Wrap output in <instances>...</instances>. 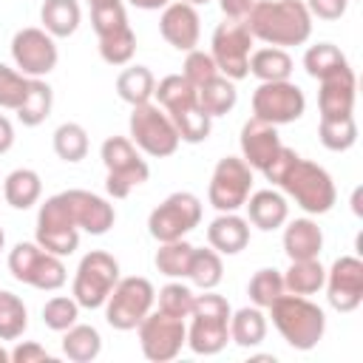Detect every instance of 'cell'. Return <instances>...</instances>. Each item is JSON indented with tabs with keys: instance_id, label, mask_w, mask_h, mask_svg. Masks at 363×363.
<instances>
[{
	"instance_id": "45",
	"label": "cell",
	"mask_w": 363,
	"mask_h": 363,
	"mask_svg": "<svg viewBox=\"0 0 363 363\" xmlns=\"http://www.w3.org/2000/svg\"><path fill=\"white\" fill-rule=\"evenodd\" d=\"M26 91H28V77L0 62V108L17 111L26 99Z\"/></svg>"
},
{
	"instance_id": "10",
	"label": "cell",
	"mask_w": 363,
	"mask_h": 363,
	"mask_svg": "<svg viewBox=\"0 0 363 363\" xmlns=\"http://www.w3.org/2000/svg\"><path fill=\"white\" fill-rule=\"evenodd\" d=\"M116 281H119V261L105 250H91L88 255H82L74 272L71 295L79 303V309H99L105 306Z\"/></svg>"
},
{
	"instance_id": "32",
	"label": "cell",
	"mask_w": 363,
	"mask_h": 363,
	"mask_svg": "<svg viewBox=\"0 0 363 363\" xmlns=\"http://www.w3.org/2000/svg\"><path fill=\"white\" fill-rule=\"evenodd\" d=\"M153 91H156V77H153V71L147 65H128L116 77V94L130 108L150 102L153 99Z\"/></svg>"
},
{
	"instance_id": "34",
	"label": "cell",
	"mask_w": 363,
	"mask_h": 363,
	"mask_svg": "<svg viewBox=\"0 0 363 363\" xmlns=\"http://www.w3.org/2000/svg\"><path fill=\"white\" fill-rule=\"evenodd\" d=\"M250 74L258 82H281L292 77V57L286 54V48H258L250 54Z\"/></svg>"
},
{
	"instance_id": "31",
	"label": "cell",
	"mask_w": 363,
	"mask_h": 363,
	"mask_svg": "<svg viewBox=\"0 0 363 363\" xmlns=\"http://www.w3.org/2000/svg\"><path fill=\"white\" fill-rule=\"evenodd\" d=\"M51 108H54V91H51V85H48L43 77H28L26 99H23V105L14 111L17 119H20L26 128H37V125H43V122L48 119Z\"/></svg>"
},
{
	"instance_id": "28",
	"label": "cell",
	"mask_w": 363,
	"mask_h": 363,
	"mask_svg": "<svg viewBox=\"0 0 363 363\" xmlns=\"http://www.w3.org/2000/svg\"><path fill=\"white\" fill-rule=\"evenodd\" d=\"M267 337V315L261 306H241L230 315V340L241 349L261 346Z\"/></svg>"
},
{
	"instance_id": "27",
	"label": "cell",
	"mask_w": 363,
	"mask_h": 363,
	"mask_svg": "<svg viewBox=\"0 0 363 363\" xmlns=\"http://www.w3.org/2000/svg\"><path fill=\"white\" fill-rule=\"evenodd\" d=\"M79 20H82L79 0H43L40 6V23L54 40L71 37L79 28Z\"/></svg>"
},
{
	"instance_id": "41",
	"label": "cell",
	"mask_w": 363,
	"mask_h": 363,
	"mask_svg": "<svg viewBox=\"0 0 363 363\" xmlns=\"http://www.w3.org/2000/svg\"><path fill=\"white\" fill-rule=\"evenodd\" d=\"M343 65H349V60H346V54H343L337 45H332V43L309 45L306 54H303V68H306V74H309L312 79H323L326 74H332V71H337V68H343Z\"/></svg>"
},
{
	"instance_id": "44",
	"label": "cell",
	"mask_w": 363,
	"mask_h": 363,
	"mask_svg": "<svg viewBox=\"0 0 363 363\" xmlns=\"http://www.w3.org/2000/svg\"><path fill=\"white\" fill-rule=\"evenodd\" d=\"M156 298H159V309H162V312H167V315H173V318H182V320L190 318V309H193V303H196L193 289L184 286L182 281L164 284Z\"/></svg>"
},
{
	"instance_id": "13",
	"label": "cell",
	"mask_w": 363,
	"mask_h": 363,
	"mask_svg": "<svg viewBox=\"0 0 363 363\" xmlns=\"http://www.w3.org/2000/svg\"><path fill=\"white\" fill-rule=\"evenodd\" d=\"M201 221V201L190 190L170 193L162 204H156L147 216V233L162 241H179L187 233H193Z\"/></svg>"
},
{
	"instance_id": "43",
	"label": "cell",
	"mask_w": 363,
	"mask_h": 363,
	"mask_svg": "<svg viewBox=\"0 0 363 363\" xmlns=\"http://www.w3.org/2000/svg\"><path fill=\"white\" fill-rule=\"evenodd\" d=\"M79 318V303L74 301V295H54L45 301L43 306V323L51 329V332H65L77 323Z\"/></svg>"
},
{
	"instance_id": "42",
	"label": "cell",
	"mask_w": 363,
	"mask_h": 363,
	"mask_svg": "<svg viewBox=\"0 0 363 363\" xmlns=\"http://www.w3.org/2000/svg\"><path fill=\"white\" fill-rule=\"evenodd\" d=\"M281 292H286V289H284V275H281L275 267L258 269V272L250 278V284H247L250 301H252L255 306H261V309H267Z\"/></svg>"
},
{
	"instance_id": "18",
	"label": "cell",
	"mask_w": 363,
	"mask_h": 363,
	"mask_svg": "<svg viewBox=\"0 0 363 363\" xmlns=\"http://www.w3.org/2000/svg\"><path fill=\"white\" fill-rule=\"evenodd\" d=\"M11 60L17 71L26 77H45L57 68L60 51H57L54 37L45 28L28 26V28L14 31L11 37Z\"/></svg>"
},
{
	"instance_id": "55",
	"label": "cell",
	"mask_w": 363,
	"mask_h": 363,
	"mask_svg": "<svg viewBox=\"0 0 363 363\" xmlns=\"http://www.w3.org/2000/svg\"><path fill=\"white\" fill-rule=\"evenodd\" d=\"M3 244H6V233H3V227H0V250H3Z\"/></svg>"
},
{
	"instance_id": "35",
	"label": "cell",
	"mask_w": 363,
	"mask_h": 363,
	"mask_svg": "<svg viewBox=\"0 0 363 363\" xmlns=\"http://www.w3.org/2000/svg\"><path fill=\"white\" fill-rule=\"evenodd\" d=\"M326 269L318 258H303V261H289V269L284 272V289L292 295H315L323 289Z\"/></svg>"
},
{
	"instance_id": "47",
	"label": "cell",
	"mask_w": 363,
	"mask_h": 363,
	"mask_svg": "<svg viewBox=\"0 0 363 363\" xmlns=\"http://www.w3.org/2000/svg\"><path fill=\"white\" fill-rule=\"evenodd\" d=\"M11 363H57V357L37 340H23L11 349Z\"/></svg>"
},
{
	"instance_id": "12",
	"label": "cell",
	"mask_w": 363,
	"mask_h": 363,
	"mask_svg": "<svg viewBox=\"0 0 363 363\" xmlns=\"http://www.w3.org/2000/svg\"><path fill=\"white\" fill-rule=\"evenodd\" d=\"M250 54H252V34L247 23L224 17V23L216 26L210 40V57L216 60L218 74L233 82L250 77Z\"/></svg>"
},
{
	"instance_id": "29",
	"label": "cell",
	"mask_w": 363,
	"mask_h": 363,
	"mask_svg": "<svg viewBox=\"0 0 363 363\" xmlns=\"http://www.w3.org/2000/svg\"><path fill=\"white\" fill-rule=\"evenodd\" d=\"M43 196V179L37 170L31 167H17L6 176L3 182V199L14 207V210H28L40 201Z\"/></svg>"
},
{
	"instance_id": "3",
	"label": "cell",
	"mask_w": 363,
	"mask_h": 363,
	"mask_svg": "<svg viewBox=\"0 0 363 363\" xmlns=\"http://www.w3.org/2000/svg\"><path fill=\"white\" fill-rule=\"evenodd\" d=\"M269 318L272 326L281 332V337L298 349V352H309L323 340L326 332V315L318 303H312L306 295H292V292H281L269 306Z\"/></svg>"
},
{
	"instance_id": "15",
	"label": "cell",
	"mask_w": 363,
	"mask_h": 363,
	"mask_svg": "<svg viewBox=\"0 0 363 363\" xmlns=\"http://www.w3.org/2000/svg\"><path fill=\"white\" fill-rule=\"evenodd\" d=\"M139 332V346H142V354L153 363H167L173 357H179L182 346L187 343V326L182 318H173L162 309H150L142 323L136 326Z\"/></svg>"
},
{
	"instance_id": "1",
	"label": "cell",
	"mask_w": 363,
	"mask_h": 363,
	"mask_svg": "<svg viewBox=\"0 0 363 363\" xmlns=\"http://www.w3.org/2000/svg\"><path fill=\"white\" fill-rule=\"evenodd\" d=\"M261 173L267 182L278 184L289 199H295V204L309 216H323L337 201L332 176L318 162L298 156L286 145H281V150L272 156V162Z\"/></svg>"
},
{
	"instance_id": "19",
	"label": "cell",
	"mask_w": 363,
	"mask_h": 363,
	"mask_svg": "<svg viewBox=\"0 0 363 363\" xmlns=\"http://www.w3.org/2000/svg\"><path fill=\"white\" fill-rule=\"evenodd\" d=\"M326 298L337 312H354L363 303V261L357 255H340L326 269Z\"/></svg>"
},
{
	"instance_id": "38",
	"label": "cell",
	"mask_w": 363,
	"mask_h": 363,
	"mask_svg": "<svg viewBox=\"0 0 363 363\" xmlns=\"http://www.w3.org/2000/svg\"><path fill=\"white\" fill-rule=\"evenodd\" d=\"M51 142H54V153L68 164H77L88 156V130L79 122H62L54 130Z\"/></svg>"
},
{
	"instance_id": "5",
	"label": "cell",
	"mask_w": 363,
	"mask_h": 363,
	"mask_svg": "<svg viewBox=\"0 0 363 363\" xmlns=\"http://www.w3.org/2000/svg\"><path fill=\"white\" fill-rule=\"evenodd\" d=\"M230 315L233 306L224 295H216L213 289H204V295H196V303L190 309V326H187V346L193 354H218L230 340Z\"/></svg>"
},
{
	"instance_id": "9",
	"label": "cell",
	"mask_w": 363,
	"mask_h": 363,
	"mask_svg": "<svg viewBox=\"0 0 363 363\" xmlns=\"http://www.w3.org/2000/svg\"><path fill=\"white\" fill-rule=\"evenodd\" d=\"M128 130H130V142L153 156V159H164V156H173L182 145L179 139V130L176 125L170 122V116L164 113L162 105L156 102H145V105H133L130 111V119H128Z\"/></svg>"
},
{
	"instance_id": "33",
	"label": "cell",
	"mask_w": 363,
	"mask_h": 363,
	"mask_svg": "<svg viewBox=\"0 0 363 363\" xmlns=\"http://www.w3.org/2000/svg\"><path fill=\"white\" fill-rule=\"evenodd\" d=\"M102 352V335L96 326L88 323H74L71 329L62 332V354L74 363H91Z\"/></svg>"
},
{
	"instance_id": "40",
	"label": "cell",
	"mask_w": 363,
	"mask_h": 363,
	"mask_svg": "<svg viewBox=\"0 0 363 363\" xmlns=\"http://www.w3.org/2000/svg\"><path fill=\"white\" fill-rule=\"evenodd\" d=\"M190 255H193V244H187L184 238H179V241H162L159 250H156V255H153V264L167 278H187Z\"/></svg>"
},
{
	"instance_id": "49",
	"label": "cell",
	"mask_w": 363,
	"mask_h": 363,
	"mask_svg": "<svg viewBox=\"0 0 363 363\" xmlns=\"http://www.w3.org/2000/svg\"><path fill=\"white\" fill-rule=\"evenodd\" d=\"M224 17H233V20H244L247 11L255 6V0H218Z\"/></svg>"
},
{
	"instance_id": "6",
	"label": "cell",
	"mask_w": 363,
	"mask_h": 363,
	"mask_svg": "<svg viewBox=\"0 0 363 363\" xmlns=\"http://www.w3.org/2000/svg\"><path fill=\"white\" fill-rule=\"evenodd\" d=\"M99 159L108 170L105 190L113 199H128L133 187H139L150 179L147 162L142 159L139 147L128 136H108L99 147Z\"/></svg>"
},
{
	"instance_id": "52",
	"label": "cell",
	"mask_w": 363,
	"mask_h": 363,
	"mask_svg": "<svg viewBox=\"0 0 363 363\" xmlns=\"http://www.w3.org/2000/svg\"><path fill=\"white\" fill-rule=\"evenodd\" d=\"M0 363H11V352L0 346Z\"/></svg>"
},
{
	"instance_id": "46",
	"label": "cell",
	"mask_w": 363,
	"mask_h": 363,
	"mask_svg": "<svg viewBox=\"0 0 363 363\" xmlns=\"http://www.w3.org/2000/svg\"><path fill=\"white\" fill-rule=\"evenodd\" d=\"M182 77L190 82V85H204L207 79H213V77H218V68H216V60L207 54V51H199V48H193V51H187V57H184V65H182Z\"/></svg>"
},
{
	"instance_id": "51",
	"label": "cell",
	"mask_w": 363,
	"mask_h": 363,
	"mask_svg": "<svg viewBox=\"0 0 363 363\" xmlns=\"http://www.w3.org/2000/svg\"><path fill=\"white\" fill-rule=\"evenodd\" d=\"M133 9H142V11H159V9H164L170 0H128Z\"/></svg>"
},
{
	"instance_id": "50",
	"label": "cell",
	"mask_w": 363,
	"mask_h": 363,
	"mask_svg": "<svg viewBox=\"0 0 363 363\" xmlns=\"http://www.w3.org/2000/svg\"><path fill=\"white\" fill-rule=\"evenodd\" d=\"M11 145H14V125L0 113V156L9 153Z\"/></svg>"
},
{
	"instance_id": "39",
	"label": "cell",
	"mask_w": 363,
	"mask_h": 363,
	"mask_svg": "<svg viewBox=\"0 0 363 363\" xmlns=\"http://www.w3.org/2000/svg\"><path fill=\"white\" fill-rule=\"evenodd\" d=\"M28 329V309L20 295L0 289V340H17Z\"/></svg>"
},
{
	"instance_id": "26",
	"label": "cell",
	"mask_w": 363,
	"mask_h": 363,
	"mask_svg": "<svg viewBox=\"0 0 363 363\" xmlns=\"http://www.w3.org/2000/svg\"><path fill=\"white\" fill-rule=\"evenodd\" d=\"M323 250V230L312 218H295L284 227V252L289 261L318 258Z\"/></svg>"
},
{
	"instance_id": "14",
	"label": "cell",
	"mask_w": 363,
	"mask_h": 363,
	"mask_svg": "<svg viewBox=\"0 0 363 363\" xmlns=\"http://www.w3.org/2000/svg\"><path fill=\"white\" fill-rule=\"evenodd\" d=\"M250 190H252V167L241 156H224L216 162L207 184V201L218 213L241 210Z\"/></svg>"
},
{
	"instance_id": "56",
	"label": "cell",
	"mask_w": 363,
	"mask_h": 363,
	"mask_svg": "<svg viewBox=\"0 0 363 363\" xmlns=\"http://www.w3.org/2000/svg\"><path fill=\"white\" fill-rule=\"evenodd\" d=\"M349 3H352V0H349Z\"/></svg>"
},
{
	"instance_id": "53",
	"label": "cell",
	"mask_w": 363,
	"mask_h": 363,
	"mask_svg": "<svg viewBox=\"0 0 363 363\" xmlns=\"http://www.w3.org/2000/svg\"><path fill=\"white\" fill-rule=\"evenodd\" d=\"M88 6H102V3H113V0H85Z\"/></svg>"
},
{
	"instance_id": "2",
	"label": "cell",
	"mask_w": 363,
	"mask_h": 363,
	"mask_svg": "<svg viewBox=\"0 0 363 363\" xmlns=\"http://www.w3.org/2000/svg\"><path fill=\"white\" fill-rule=\"evenodd\" d=\"M244 23L252 40L275 48L303 45L312 37V14L303 0H255Z\"/></svg>"
},
{
	"instance_id": "17",
	"label": "cell",
	"mask_w": 363,
	"mask_h": 363,
	"mask_svg": "<svg viewBox=\"0 0 363 363\" xmlns=\"http://www.w3.org/2000/svg\"><path fill=\"white\" fill-rule=\"evenodd\" d=\"M37 244L60 258L71 255L77 247H79V230L77 224L71 221L68 210H65V201L60 193L48 196L43 204H40V213H37V233H34Z\"/></svg>"
},
{
	"instance_id": "16",
	"label": "cell",
	"mask_w": 363,
	"mask_h": 363,
	"mask_svg": "<svg viewBox=\"0 0 363 363\" xmlns=\"http://www.w3.org/2000/svg\"><path fill=\"white\" fill-rule=\"evenodd\" d=\"M306 111V96L292 79L281 82H261L252 91V116L269 125H289L298 122Z\"/></svg>"
},
{
	"instance_id": "21",
	"label": "cell",
	"mask_w": 363,
	"mask_h": 363,
	"mask_svg": "<svg viewBox=\"0 0 363 363\" xmlns=\"http://www.w3.org/2000/svg\"><path fill=\"white\" fill-rule=\"evenodd\" d=\"M159 34L176 51H193L201 37V17H199L196 6H190L184 0H176V3L170 0L159 17Z\"/></svg>"
},
{
	"instance_id": "37",
	"label": "cell",
	"mask_w": 363,
	"mask_h": 363,
	"mask_svg": "<svg viewBox=\"0 0 363 363\" xmlns=\"http://www.w3.org/2000/svg\"><path fill=\"white\" fill-rule=\"evenodd\" d=\"M318 136L320 145L332 153H343L357 142V122L354 113L352 116H320L318 125Z\"/></svg>"
},
{
	"instance_id": "7",
	"label": "cell",
	"mask_w": 363,
	"mask_h": 363,
	"mask_svg": "<svg viewBox=\"0 0 363 363\" xmlns=\"http://www.w3.org/2000/svg\"><path fill=\"white\" fill-rule=\"evenodd\" d=\"M91 23L99 40V57L108 65H128L136 54V34L128 23L122 0L91 6Z\"/></svg>"
},
{
	"instance_id": "8",
	"label": "cell",
	"mask_w": 363,
	"mask_h": 363,
	"mask_svg": "<svg viewBox=\"0 0 363 363\" xmlns=\"http://www.w3.org/2000/svg\"><path fill=\"white\" fill-rule=\"evenodd\" d=\"M9 272L14 281L43 292H54L68 281V269L60 255L43 250L37 241H20L9 252Z\"/></svg>"
},
{
	"instance_id": "22",
	"label": "cell",
	"mask_w": 363,
	"mask_h": 363,
	"mask_svg": "<svg viewBox=\"0 0 363 363\" xmlns=\"http://www.w3.org/2000/svg\"><path fill=\"white\" fill-rule=\"evenodd\" d=\"M238 145H241V159L252 170H264L272 162V156L281 150V136H278V128L275 125L252 116V119H247L241 125Z\"/></svg>"
},
{
	"instance_id": "20",
	"label": "cell",
	"mask_w": 363,
	"mask_h": 363,
	"mask_svg": "<svg viewBox=\"0 0 363 363\" xmlns=\"http://www.w3.org/2000/svg\"><path fill=\"white\" fill-rule=\"evenodd\" d=\"M60 196H62L65 210H68L71 221L77 224V230L91 233V235H105L113 227L116 210L108 199H102L91 190H62Z\"/></svg>"
},
{
	"instance_id": "36",
	"label": "cell",
	"mask_w": 363,
	"mask_h": 363,
	"mask_svg": "<svg viewBox=\"0 0 363 363\" xmlns=\"http://www.w3.org/2000/svg\"><path fill=\"white\" fill-rule=\"evenodd\" d=\"M187 278L193 286L199 289H216L224 278V264L221 255L213 247H193L190 255V267H187Z\"/></svg>"
},
{
	"instance_id": "48",
	"label": "cell",
	"mask_w": 363,
	"mask_h": 363,
	"mask_svg": "<svg viewBox=\"0 0 363 363\" xmlns=\"http://www.w3.org/2000/svg\"><path fill=\"white\" fill-rule=\"evenodd\" d=\"M309 14L318 20H340L349 9V0H303Z\"/></svg>"
},
{
	"instance_id": "24",
	"label": "cell",
	"mask_w": 363,
	"mask_h": 363,
	"mask_svg": "<svg viewBox=\"0 0 363 363\" xmlns=\"http://www.w3.org/2000/svg\"><path fill=\"white\" fill-rule=\"evenodd\" d=\"M207 244L218 255H238L250 244V221L238 213H218L207 224Z\"/></svg>"
},
{
	"instance_id": "11",
	"label": "cell",
	"mask_w": 363,
	"mask_h": 363,
	"mask_svg": "<svg viewBox=\"0 0 363 363\" xmlns=\"http://www.w3.org/2000/svg\"><path fill=\"white\" fill-rule=\"evenodd\" d=\"M153 301H156V289L147 278L142 275L119 278L105 301V320L116 332H130L153 309Z\"/></svg>"
},
{
	"instance_id": "30",
	"label": "cell",
	"mask_w": 363,
	"mask_h": 363,
	"mask_svg": "<svg viewBox=\"0 0 363 363\" xmlns=\"http://www.w3.org/2000/svg\"><path fill=\"white\" fill-rule=\"evenodd\" d=\"M196 96H199V108H201L210 119L230 113V111L235 108V102H238L235 82L227 79V77H221V74L213 77V79H207L204 85H199V88H196Z\"/></svg>"
},
{
	"instance_id": "25",
	"label": "cell",
	"mask_w": 363,
	"mask_h": 363,
	"mask_svg": "<svg viewBox=\"0 0 363 363\" xmlns=\"http://www.w3.org/2000/svg\"><path fill=\"white\" fill-rule=\"evenodd\" d=\"M244 207H247V221H250L252 227L264 230V233L284 227L286 218H289V204H286V199H284L278 190H258V193H250L247 201H244Z\"/></svg>"
},
{
	"instance_id": "23",
	"label": "cell",
	"mask_w": 363,
	"mask_h": 363,
	"mask_svg": "<svg viewBox=\"0 0 363 363\" xmlns=\"http://www.w3.org/2000/svg\"><path fill=\"white\" fill-rule=\"evenodd\" d=\"M318 91V108L320 116H352L354 113V91H357V79L352 65H343L332 74H326Z\"/></svg>"
},
{
	"instance_id": "54",
	"label": "cell",
	"mask_w": 363,
	"mask_h": 363,
	"mask_svg": "<svg viewBox=\"0 0 363 363\" xmlns=\"http://www.w3.org/2000/svg\"><path fill=\"white\" fill-rule=\"evenodd\" d=\"M184 3H190V6H204V3H210V0H184Z\"/></svg>"
},
{
	"instance_id": "4",
	"label": "cell",
	"mask_w": 363,
	"mask_h": 363,
	"mask_svg": "<svg viewBox=\"0 0 363 363\" xmlns=\"http://www.w3.org/2000/svg\"><path fill=\"white\" fill-rule=\"evenodd\" d=\"M153 96L159 99V105L164 108V113L170 116V122L179 130V139L187 145H199L210 136L213 130V119L199 108V96H196V85H190L182 74H167L156 82Z\"/></svg>"
}]
</instances>
